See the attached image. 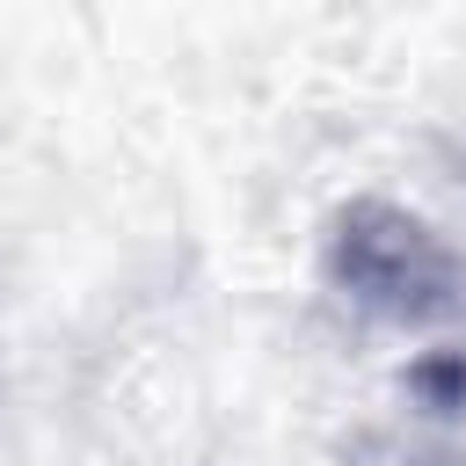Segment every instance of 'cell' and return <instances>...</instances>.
I'll return each instance as SVG.
<instances>
[{"instance_id":"1","label":"cell","mask_w":466,"mask_h":466,"mask_svg":"<svg viewBox=\"0 0 466 466\" xmlns=\"http://www.w3.org/2000/svg\"><path fill=\"white\" fill-rule=\"evenodd\" d=\"M328 269H335V284H350V299H364L393 320H430L459 299V269L437 248V233L393 204H350L335 226Z\"/></svg>"}]
</instances>
